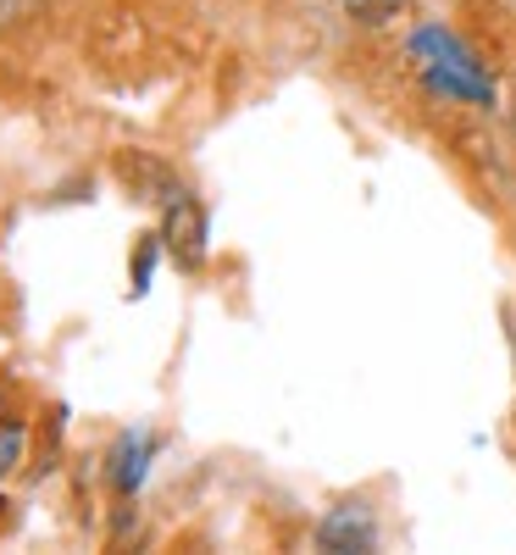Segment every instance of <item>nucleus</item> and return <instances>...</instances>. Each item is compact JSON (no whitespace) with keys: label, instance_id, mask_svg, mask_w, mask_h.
I'll return each mask as SVG.
<instances>
[{"label":"nucleus","instance_id":"1","mask_svg":"<svg viewBox=\"0 0 516 555\" xmlns=\"http://www.w3.org/2000/svg\"><path fill=\"white\" fill-rule=\"evenodd\" d=\"M317 544L334 550V555H350V550H372L378 544V522H372L366 505H334L317 528Z\"/></svg>","mask_w":516,"mask_h":555},{"label":"nucleus","instance_id":"2","mask_svg":"<svg viewBox=\"0 0 516 555\" xmlns=\"http://www.w3.org/2000/svg\"><path fill=\"white\" fill-rule=\"evenodd\" d=\"M167 250L183 261V267H201V256H206V211L178 190V201H172V211H167Z\"/></svg>","mask_w":516,"mask_h":555},{"label":"nucleus","instance_id":"3","mask_svg":"<svg viewBox=\"0 0 516 555\" xmlns=\"http://www.w3.org/2000/svg\"><path fill=\"white\" fill-rule=\"evenodd\" d=\"M145 455H151V439H128L117 450V494L139 489V478H145Z\"/></svg>","mask_w":516,"mask_h":555},{"label":"nucleus","instance_id":"4","mask_svg":"<svg viewBox=\"0 0 516 555\" xmlns=\"http://www.w3.org/2000/svg\"><path fill=\"white\" fill-rule=\"evenodd\" d=\"M345 7L361 17V23H384V17H395L405 0H345Z\"/></svg>","mask_w":516,"mask_h":555},{"label":"nucleus","instance_id":"5","mask_svg":"<svg viewBox=\"0 0 516 555\" xmlns=\"http://www.w3.org/2000/svg\"><path fill=\"white\" fill-rule=\"evenodd\" d=\"M17 450H23V439H17V434L0 439V473H12V467H17Z\"/></svg>","mask_w":516,"mask_h":555},{"label":"nucleus","instance_id":"6","mask_svg":"<svg viewBox=\"0 0 516 555\" xmlns=\"http://www.w3.org/2000/svg\"><path fill=\"white\" fill-rule=\"evenodd\" d=\"M511 117H516V78H511Z\"/></svg>","mask_w":516,"mask_h":555}]
</instances>
